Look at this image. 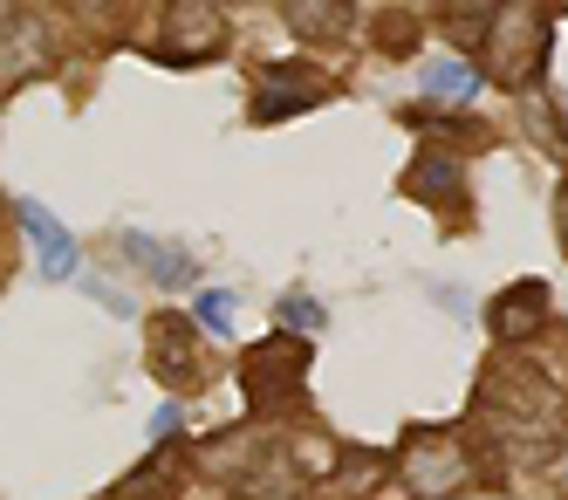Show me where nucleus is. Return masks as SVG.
I'll use <instances>...</instances> for the list:
<instances>
[{"label":"nucleus","instance_id":"obj_1","mask_svg":"<svg viewBox=\"0 0 568 500\" xmlns=\"http://www.w3.org/2000/svg\"><path fill=\"white\" fill-rule=\"evenodd\" d=\"M486 473H500V460L486 452L479 439L466 432H412L397 452V487L412 500H453V493H473Z\"/></svg>","mask_w":568,"mask_h":500},{"label":"nucleus","instance_id":"obj_2","mask_svg":"<svg viewBox=\"0 0 568 500\" xmlns=\"http://www.w3.org/2000/svg\"><path fill=\"white\" fill-rule=\"evenodd\" d=\"M240 384H247L254 411H295L302 404V384H308V343L274 329L267 343H254L240 357Z\"/></svg>","mask_w":568,"mask_h":500},{"label":"nucleus","instance_id":"obj_3","mask_svg":"<svg viewBox=\"0 0 568 500\" xmlns=\"http://www.w3.org/2000/svg\"><path fill=\"white\" fill-rule=\"evenodd\" d=\"M541 69H548V21L535 8H500L486 21V76L507 90H527Z\"/></svg>","mask_w":568,"mask_h":500},{"label":"nucleus","instance_id":"obj_4","mask_svg":"<svg viewBox=\"0 0 568 500\" xmlns=\"http://www.w3.org/2000/svg\"><path fill=\"white\" fill-rule=\"evenodd\" d=\"M14 220L34 247V268H42L49 281H75V268H83V247H75V233L49 213L42 199H14Z\"/></svg>","mask_w":568,"mask_h":500},{"label":"nucleus","instance_id":"obj_5","mask_svg":"<svg viewBox=\"0 0 568 500\" xmlns=\"http://www.w3.org/2000/svg\"><path fill=\"white\" fill-rule=\"evenodd\" d=\"M226 21L213 8H165L158 14V34H151V56L158 62H206L220 49Z\"/></svg>","mask_w":568,"mask_h":500},{"label":"nucleus","instance_id":"obj_6","mask_svg":"<svg viewBox=\"0 0 568 500\" xmlns=\"http://www.w3.org/2000/svg\"><path fill=\"white\" fill-rule=\"evenodd\" d=\"M322 103V69L308 62H267L261 69V90H254V123H281V117H302Z\"/></svg>","mask_w":568,"mask_h":500},{"label":"nucleus","instance_id":"obj_7","mask_svg":"<svg viewBox=\"0 0 568 500\" xmlns=\"http://www.w3.org/2000/svg\"><path fill=\"white\" fill-rule=\"evenodd\" d=\"M151 370L172 391H199V322L192 316H158L151 322Z\"/></svg>","mask_w":568,"mask_h":500},{"label":"nucleus","instance_id":"obj_8","mask_svg":"<svg viewBox=\"0 0 568 500\" xmlns=\"http://www.w3.org/2000/svg\"><path fill=\"white\" fill-rule=\"evenodd\" d=\"M404 192L418 206H438V213H466V164L453 151H425L412 172H404Z\"/></svg>","mask_w":568,"mask_h":500},{"label":"nucleus","instance_id":"obj_9","mask_svg":"<svg viewBox=\"0 0 568 500\" xmlns=\"http://www.w3.org/2000/svg\"><path fill=\"white\" fill-rule=\"evenodd\" d=\"M486 322H494V337H500L507 350L527 343V337L548 322V281H514V288H500L494 309H486Z\"/></svg>","mask_w":568,"mask_h":500},{"label":"nucleus","instance_id":"obj_10","mask_svg":"<svg viewBox=\"0 0 568 500\" xmlns=\"http://www.w3.org/2000/svg\"><path fill=\"white\" fill-rule=\"evenodd\" d=\"M116 247H124V261H131V268H144L151 281H165V288H185V281L199 274V261L185 254V247H172V240H151V233H116Z\"/></svg>","mask_w":568,"mask_h":500},{"label":"nucleus","instance_id":"obj_11","mask_svg":"<svg viewBox=\"0 0 568 500\" xmlns=\"http://www.w3.org/2000/svg\"><path fill=\"white\" fill-rule=\"evenodd\" d=\"M479 69L473 62H459V56H432V69H425V97H445V103H466V97H479Z\"/></svg>","mask_w":568,"mask_h":500},{"label":"nucleus","instance_id":"obj_12","mask_svg":"<svg viewBox=\"0 0 568 500\" xmlns=\"http://www.w3.org/2000/svg\"><path fill=\"white\" fill-rule=\"evenodd\" d=\"M281 21H288L302 41H336V34H349V8H281Z\"/></svg>","mask_w":568,"mask_h":500},{"label":"nucleus","instance_id":"obj_13","mask_svg":"<svg viewBox=\"0 0 568 500\" xmlns=\"http://www.w3.org/2000/svg\"><path fill=\"white\" fill-rule=\"evenodd\" d=\"M281 322H288V337H315V329H329V309H322L315 296H302V288H295V296H281Z\"/></svg>","mask_w":568,"mask_h":500},{"label":"nucleus","instance_id":"obj_14","mask_svg":"<svg viewBox=\"0 0 568 500\" xmlns=\"http://www.w3.org/2000/svg\"><path fill=\"white\" fill-rule=\"evenodd\" d=\"M192 322H199V337H206V329L226 337V329H233V296H226V288H206V296L192 302Z\"/></svg>","mask_w":568,"mask_h":500},{"label":"nucleus","instance_id":"obj_15","mask_svg":"<svg viewBox=\"0 0 568 500\" xmlns=\"http://www.w3.org/2000/svg\"><path fill=\"white\" fill-rule=\"evenodd\" d=\"M179 432V404H158L151 411V439H172Z\"/></svg>","mask_w":568,"mask_h":500},{"label":"nucleus","instance_id":"obj_16","mask_svg":"<svg viewBox=\"0 0 568 500\" xmlns=\"http://www.w3.org/2000/svg\"><path fill=\"white\" fill-rule=\"evenodd\" d=\"M555 227H561V247H568V186H561V199H555Z\"/></svg>","mask_w":568,"mask_h":500},{"label":"nucleus","instance_id":"obj_17","mask_svg":"<svg viewBox=\"0 0 568 500\" xmlns=\"http://www.w3.org/2000/svg\"><path fill=\"white\" fill-rule=\"evenodd\" d=\"M555 467H561V487H568V439H561V452H555Z\"/></svg>","mask_w":568,"mask_h":500}]
</instances>
